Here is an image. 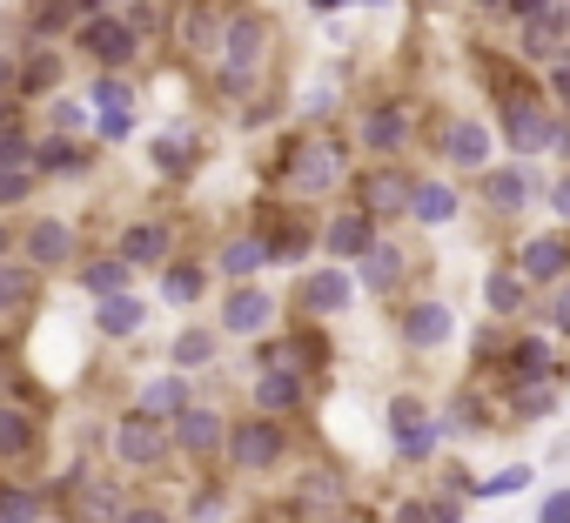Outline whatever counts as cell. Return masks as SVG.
<instances>
[{"label": "cell", "instance_id": "17", "mask_svg": "<svg viewBox=\"0 0 570 523\" xmlns=\"http://www.w3.org/2000/svg\"><path fill=\"white\" fill-rule=\"evenodd\" d=\"M88 161H95V155H88L81 141H61V135H55V141H35V175H81Z\"/></svg>", "mask_w": 570, "mask_h": 523}, {"label": "cell", "instance_id": "22", "mask_svg": "<svg viewBox=\"0 0 570 523\" xmlns=\"http://www.w3.org/2000/svg\"><path fill=\"white\" fill-rule=\"evenodd\" d=\"M410 215L430 221V228H443V221L456 215V195H450L443 181H416V188H410Z\"/></svg>", "mask_w": 570, "mask_h": 523}, {"label": "cell", "instance_id": "25", "mask_svg": "<svg viewBox=\"0 0 570 523\" xmlns=\"http://www.w3.org/2000/svg\"><path fill=\"white\" fill-rule=\"evenodd\" d=\"M128 276H135L128 262H121V255H108V262H88V269H81V289H88V296H121V289H128Z\"/></svg>", "mask_w": 570, "mask_h": 523}, {"label": "cell", "instance_id": "19", "mask_svg": "<svg viewBox=\"0 0 570 523\" xmlns=\"http://www.w3.org/2000/svg\"><path fill=\"white\" fill-rule=\"evenodd\" d=\"M483 201H490L497 215H517V208L530 201V181H523L517 168H490V175H483Z\"/></svg>", "mask_w": 570, "mask_h": 523}, {"label": "cell", "instance_id": "2", "mask_svg": "<svg viewBox=\"0 0 570 523\" xmlns=\"http://www.w3.org/2000/svg\"><path fill=\"white\" fill-rule=\"evenodd\" d=\"M161 450H168V423H161V416L135 409V416L115 423V456H121V463H155Z\"/></svg>", "mask_w": 570, "mask_h": 523}, {"label": "cell", "instance_id": "26", "mask_svg": "<svg viewBox=\"0 0 570 523\" xmlns=\"http://www.w3.org/2000/svg\"><path fill=\"white\" fill-rule=\"evenodd\" d=\"M141 409L175 423V416L188 409V383H181V376H161V383H148V389H141Z\"/></svg>", "mask_w": 570, "mask_h": 523}, {"label": "cell", "instance_id": "47", "mask_svg": "<svg viewBox=\"0 0 570 523\" xmlns=\"http://www.w3.org/2000/svg\"><path fill=\"white\" fill-rule=\"evenodd\" d=\"M557 101H570V61H557Z\"/></svg>", "mask_w": 570, "mask_h": 523}, {"label": "cell", "instance_id": "29", "mask_svg": "<svg viewBox=\"0 0 570 523\" xmlns=\"http://www.w3.org/2000/svg\"><path fill=\"white\" fill-rule=\"evenodd\" d=\"M450 155H456L463 168H483V161H490V128H483V121H463V128L450 135Z\"/></svg>", "mask_w": 570, "mask_h": 523}, {"label": "cell", "instance_id": "24", "mask_svg": "<svg viewBox=\"0 0 570 523\" xmlns=\"http://www.w3.org/2000/svg\"><path fill=\"white\" fill-rule=\"evenodd\" d=\"M403 135H410V115H403V108H376V115L363 121V141H370L376 155H390V148H403Z\"/></svg>", "mask_w": 570, "mask_h": 523}, {"label": "cell", "instance_id": "35", "mask_svg": "<svg viewBox=\"0 0 570 523\" xmlns=\"http://www.w3.org/2000/svg\"><path fill=\"white\" fill-rule=\"evenodd\" d=\"M88 101H95L101 115H128V101H135V95H128L121 81H95V95H88Z\"/></svg>", "mask_w": 570, "mask_h": 523}, {"label": "cell", "instance_id": "36", "mask_svg": "<svg viewBox=\"0 0 570 523\" xmlns=\"http://www.w3.org/2000/svg\"><path fill=\"white\" fill-rule=\"evenodd\" d=\"M523 483H530V470L517 463V470H497V476H483V483H476V496H510V490H523Z\"/></svg>", "mask_w": 570, "mask_h": 523}, {"label": "cell", "instance_id": "27", "mask_svg": "<svg viewBox=\"0 0 570 523\" xmlns=\"http://www.w3.org/2000/svg\"><path fill=\"white\" fill-rule=\"evenodd\" d=\"M356 262H363V283H370V289H390V283L403 276V255H396L390 241H376V248H370V255H356Z\"/></svg>", "mask_w": 570, "mask_h": 523}, {"label": "cell", "instance_id": "50", "mask_svg": "<svg viewBox=\"0 0 570 523\" xmlns=\"http://www.w3.org/2000/svg\"><path fill=\"white\" fill-rule=\"evenodd\" d=\"M0 128H8V101H0Z\"/></svg>", "mask_w": 570, "mask_h": 523}, {"label": "cell", "instance_id": "30", "mask_svg": "<svg viewBox=\"0 0 570 523\" xmlns=\"http://www.w3.org/2000/svg\"><path fill=\"white\" fill-rule=\"evenodd\" d=\"M35 450V423L21 409H0V456H28Z\"/></svg>", "mask_w": 570, "mask_h": 523}, {"label": "cell", "instance_id": "39", "mask_svg": "<svg viewBox=\"0 0 570 523\" xmlns=\"http://www.w3.org/2000/svg\"><path fill=\"white\" fill-rule=\"evenodd\" d=\"M68 14H81L75 0H48V8L35 14V28H41V34H55V28H68Z\"/></svg>", "mask_w": 570, "mask_h": 523}, {"label": "cell", "instance_id": "10", "mask_svg": "<svg viewBox=\"0 0 570 523\" xmlns=\"http://www.w3.org/2000/svg\"><path fill=\"white\" fill-rule=\"evenodd\" d=\"M121 262L128 269H168V228L161 221H135L121 235Z\"/></svg>", "mask_w": 570, "mask_h": 523}, {"label": "cell", "instance_id": "9", "mask_svg": "<svg viewBox=\"0 0 570 523\" xmlns=\"http://www.w3.org/2000/svg\"><path fill=\"white\" fill-rule=\"evenodd\" d=\"M21 248H28V269H61V262H75V235H68V221H35Z\"/></svg>", "mask_w": 570, "mask_h": 523}, {"label": "cell", "instance_id": "3", "mask_svg": "<svg viewBox=\"0 0 570 523\" xmlns=\"http://www.w3.org/2000/svg\"><path fill=\"white\" fill-rule=\"evenodd\" d=\"M563 48H570V8L557 0V8H543V14L523 21V55L530 61H557Z\"/></svg>", "mask_w": 570, "mask_h": 523}, {"label": "cell", "instance_id": "8", "mask_svg": "<svg viewBox=\"0 0 570 523\" xmlns=\"http://www.w3.org/2000/svg\"><path fill=\"white\" fill-rule=\"evenodd\" d=\"M410 175H396V168H376V175H363V215H410Z\"/></svg>", "mask_w": 570, "mask_h": 523}, {"label": "cell", "instance_id": "34", "mask_svg": "<svg viewBox=\"0 0 570 523\" xmlns=\"http://www.w3.org/2000/svg\"><path fill=\"white\" fill-rule=\"evenodd\" d=\"M517 303H523V276L497 269V276H490V309H517Z\"/></svg>", "mask_w": 570, "mask_h": 523}, {"label": "cell", "instance_id": "40", "mask_svg": "<svg viewBox=\"0 0 570 523\" xmlns=\"http://www.w3.org/2000/svg\"><path fill=\"white\" fill-rule=\"evenodd\" d=\"M537 523H570V490H550L543 510H537Z\"/></svg>", "mask_w": 570, "mask_h": 523}, {"label": "cell", "instance_id": "32", "mask_svg": "<svg viewBox=\"0 0 570 523\" xmlns=\"http://www.w3.org/2000/svg\"><path fill=\"white\" fill-rule=\"evenodd\" d=\"M208 356H215V336L208 329H181L175 336V369H202Z\"/></svg>", "mask_w": 570, "mask_h": 523}, {"label": "cell", "instance_id": "37", "mask_svg": "<svg viewBox=\"0 0 570 523\" xmlns=\"http://www.w3.org/2000/svg\"><path fill=\"white\" fill-rule=\"evenodd\" d=\"M0 523H35V496L28 490H0Z\"/></svg>", "mask_w": 570, "mask_h": 523}, {"label": "cell", "instance_id": "43", "mask_svg": "<svg viewBox=\"0 0 570 523\" xmlns=\"http://www.w3.org/2000/svg\"><path fill=\"white\" fill-rule=\"evenodd\" d=\"M396 523H430V503H403V510H396Z\"/></svg>", "mask_w": 570, "mask_h": 523}, {"label": "cell", "instance_id": "12", "mask_svg": "<svg viewBox=\"0 0 570 523\" xmlns=\"http://www.w3.org/2000/svg\"><path fill=\"white\" fill-rule=\"evenodd\" d=\"M350 296H356V283L343 269H323V276L303 283V309L309 316H336V309H350Z\"/></svg>", "mask_w": 570, "mask_h": 523}, {"label": "cell", "instance_id": "20", "mask_svg": "<svg viewBox=\"0 0 570 523\" xmlns=\"http://www.w3.org/2000/svg\"><path fill=\"white\" fill-rule=\"evenodd\" d=\"M35 276L41 269H28V262H0V316H14V309L35 303Z\"/></svg>", "mask_w": 570, "mask_h": 523}, {"label": "cell", "instance_id": "52", "mask_svg": "<svg viewBox=\"0 0 570 523\" xmlns=\"http://www.w3.org/2000/svg\"><path fill=\"white\" fill-rule=\"evenodd\" d=\"M0 248H8V235H0Z\"/></svg>", "mask_w": 570, "mask_h": 523}, {"label": "cell", "instance_id": "6", "mask_svg": "<svg viewBox=\"0 0 570 523\" xmlns=\"http://www.w3.org/2000/svg\"><path fill=\"white\" fill-rule=\"evenodd\" d=\"M228 456H235L242 470H268V463L282 456V430H275V423H235V430H228Z\"/></svg>", "mask_w": 570, "mask_h": 523}, {"label": "cell", "instance_id": "16", "mask_svg": "<svg viewBox=\"0 0 570 523\" xmlns=\"http://www.w3.org/2000/svg\"><path fill=\"white\" fill-rule=\"evenodd\" d=\"M255 403L262 409H296L303 403V369H262V383H255Z\"/></svg>", "mask_w": 570, "mask_h": 523}, {"label": "cell", "instance_id": "7", "mask_svg": "<svg viewBox=\"0 0 570 523\" xmlns=\"http://www.w3.org/2000/svg\"><path fill=\"white\" fill-rule=\"evenodd\" d=\"M81 41H88V55H95V61H108V68H128V61H135V28H128V21L95 14V21L81 28Z\"/></svg>", "mask_w": 570, "mask_h": 523}, {"label": "cell", "instance_id": "33", "mask_svg": "<svg viewBox=\"0 0 570 523\" xmlns=\"http://www.w3.org/2000/svg\"><path fill=\"white\" fill-rule=\"evenodd\" d=\"M35 195V168H0V208H14Z\"/></svg>", "mask_w": 570, "mask_h": 523}, {"label": "cell", "instance_id": "44", "mask_svg": "<svg viewBox=\"0 0 570 523\" xmlns=\"http://www.w3.org/2000/svg\"><path fill=\"white\" fill-rule=\"evenodd\" d=\"M510 8H517V14L530 21V14H543V8H557V0H510Z\"/></svg>", "mask_w": 570, "mask_h": 523}, {"label": "cell", "instance_id": "4", "mask_svg": "<svg viewBox=\"0 0 570 523\" xmlns=\"http://www.w3.org/2000/svg\"><path fill=\"white\" fill-rule=\"evenodd\" d=\"M563 269H570V241L563 235H530L523 255H517V276L523 283H557Z\"/></svg>", "mask_w": 570, "mask_h": 523}, {"label": "cell", "instance_id": "45", "mask_svg": "<svg viewBox=\"0 0 570 523\" xmlns=\"http://www.w3.org/2000/svg\"><path fill=\"white\" fill-rule=\"evenodd\" d=\"M430 523H463V516H456V503H430Z\"/></svg>", "mask_w": 570, "mask_h": 523}, {"label": "cell", "instance_id": "49", "mask_svg": "<svg viewBox=\"0 0 570 523\" xmlns=\"http://www.w3.org/2000/svg\"><path fill=\"white\" fill-rule=\"evenodd\" d=\"M75 8H81V14H95V8H101V0H75Z\"/></svg>", "mask_w": 570, "mask_h": 523}, {"label": "cell", "instance_id": "15", "mask_svg": "<svg viewBox=\"0 0 570 523\" xmlns=\"http://www.w3.org/2000/svg\"><path fill=\"white\" fill-rule=\"evenodd\" d=\"M268 262H275V255H268V241H262V235H235V241L222 248V276L248 283L255 269H268Z\"/></svg>", "mask_w": 570, "mask_h": 523}, {"label": "cell", "instance_id": "41", "mask_svg": "<svg viewBox=\"0 0 570 523\" xmlns=\"http://www.w3.org/2000/svg\"><path fill=\"white\" fill-rule=\"evenodd\" d=\"M550 208H557V215H563V221H570V175H563V181H557V188H550Z\"/></svg>", "mask_w": 570, "mask_h": 523}, {"label": "cell", "instance_id": "48", "mask_svg": "<svg viewBox=\"0 0 570 523\" xmlns=\"http://www.w3.org/2000/svg\"><path fill=\"white\" fill-rule=\"evenodd\" d=\"M557 323H563V329H570V296H563V309H557Z\"/></svg>", "mask_w": 570, "mask_h": 523}, {"label": "cell", "instance_id": "13", "mask_svg": "<svg viewBox=\"0 0 570 523\" xmlns=\"http://www.w3.org/2000/svg\"><path fill=\"white\" fill-rule=\"evenodd\" d=\"M390 423H396V450H403V456H430V450H436V423L423 416V403H396Z\"/></svg>", "mask_w": 570, "mask_h": 523}, {"label": "cell", "instance_id": "18", "mask_svg": "<svg viewBox=\"0 0 570 523\" xmlns=\"http://www.w3.org/2000/svg\"><path fill=\"white\" fill-rule=\"evenodd\" d=\"M403 336H410L416 349H436V343H450V309H443V303H416V309L403 316Z\"/></svg>", "mask_w": 570, "mask_h": 523}, {"label": "cell", "instance_id": "38", "mask_svg": "<svg viewBox=\"0 0 570 523\" xmlns=\"http://www.w3.org/2000/svg\"><path fill=\"white\" fill-rule=\"evenodd\" d=\"M55 75H61V61H55V55H41V61H28V68H21V88H55Z\"/></svg>", "mask_w": 570, "mask_h": 523}, {"label": "cell", "instance_id": "31", "mask_svg": "<svg viewBox=\"0 0 570 523\" xmlns=\"http://www.w3.org/2000/svg\"><path fill=\"white\" fill-rule=\"evenodd\" d=\"M161 296H168V303H195V296H202V269L168 262V269H161Z\"/></svg>", "mask_w": 570, "mask_h": 523}, {"label": "cell", "instance_id": "28", "mask_svg": "<svg viewBox=\"0 0 570 523\" xmlns=\"http://www.w3.org/2000/svg\"><path fill=\"white\" fill-rule=\"evenodd\" d=\"M510 141H517V148H550V141H557V128H550L543 115H530V108H517V101H510Z\"/></svg>", "mask_w": 570, "mask_h": 523}, {"label": "cell", "instance_id": "42", "mask_svg": "<svg viewBox=\"0 0 570 523\" xmlns=\"http://www.w3.org/2000/svg\"><path fill=\"white\" fill-rule=\"evenodd\" d=\"M14 88H21V68H14L8 55H0V95H14Z\"/></svg>", "mask_w": 570, "mask_h": 523}, {"label": "cell", "instance_id": "11", "mask_svg": "<svg viewBox=\"0 0 570 523\" xmlns=\"http://www.w3.org/2000/svg\"><path fill=\"white\" fill-rule=\"evenodd\" d=\"M268 316H275V303H268L262 289H235V296L222 303V329H228V336H262Z\"/></svg>", "mask_w": 570, "mask_h": 523}, {"label": "cell", "instance_id": "14", "mask_svg": "<svg viewBox=\"0 0 570 523\" xmlns=\"http://www.w3.org/2000/svg\"><path fill=\"white\" fill-rule=\"evenodd\" d=\"M95 329L101 336H135V329H148V303L141 296H101V316H95Z\"/></svg>", "mask_w": 570, "mask_h": 523}, {"label": "cell", "instance_id": "1", "mask_svg": "<svg viewBox=\"0 0 570 523\" xmlns=\"http://www.w3.org/2000/svg\"><path fill=\"white\" fill-rule=\"evenodd\" d=\"M255 68H262V21H228V34H222V88L228 95H242L248 81H255Z\"/></svg>", "mask_w": 570, "mask_h": 523}, {"label": "cell", "instance_id": "46", "mask_svg": "<svg viewBox=\"0 0 570 523\" xmlns=\"http://www.w3.org/2000/svg\"><path fill=\"white\" fill-rule=\"evenodd\" d=\"M115 523H168V516H155V510H121Z\"/></svg>", "mask_w": 570, "mask_h": 523}, {"label": "cell", "instance_id": "21", "mask_svg": "<svg viewBox=\"0 0 570 523\" xmlns=\"http://www.w3.org/2000/svg\"><path fill=\"white\" fill-rule=\"evenodd\" d=\"M336 175H343V148H330V141L303 148V161H296V181H303V188H330Z\"/></svg>", "mask_w": 570, "mask_h": 523}, {"label": "cell", "instance_id": "5", "mask_svg": "<svg viewBox=\"0 0 570 523\" xmlns=\"http://www.w3.org/2000/svg\"><path fill=\"white\" fill-rule=\"evenodd\" d=\"M168 443H181L188 456H208V450H222V443H228V430H222V416H215V409H195V403H188V409L168 423Z\"/></svg>", "mask_w": 570, "mask_h": 523}, {"label": "cell", "instance_id": "51", "mask_svg": "<svg viewBox=\"0 0 570 523\" xmlns=\"http://www.w3.org/2000/svg\"><path fill=\"white\" fill-rule=\"evenodd\" d=\"M476 8H497V0H476Z\"/></svg>", "mask_w": 570, "mask_h": 523}, {"label": "cell", "instance_id": "23", "mask_svg": "<svg viewBox=\"0 0 570 523\" xmlns=\"http://www.w3.org/2000/svg\"><path fill=\"white\" fill-rule=\"evenodd\" d=\"M330 248H336L343 262L370 255V248H376V235H370V215H336V221H330Z\"/></svg>", "mask_w": 570, "mask_h": 523}]
</instances>
